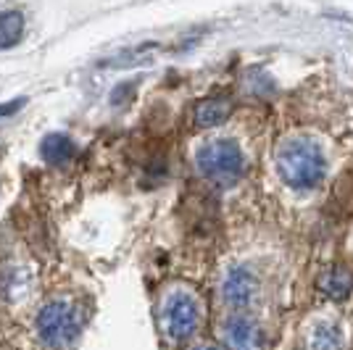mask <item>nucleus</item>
Masks as SVG:
<instances>
[{"mask_svg":"<svg viewBox=\"0 0 353 350\" xmlns=\"http://www.w3.org/2000/svg\"><path fill=\"white\" fill-rule=\"evenodd\" d=\"M277 172L293 190H314L327 174L322 147L309 137H293L277 153Z\"/></svg>","mask_w":353,"mask_h":350,"instance_id":"1","label":"nucleus"},{"mask_svg":"<svg viewBox=\"0 0 353 350\" xmlns=\"http://www.w3.org/2000/svg\"><path fill=\"white\" fill-rule=\"evenodd\" d=\"M85 316L69 300H50L37 313V337L50 350H66L82 335Z\"/></svg>","mask_w":353,"mask_h":350,"instance_id":"2","label":"nucleus"},{"mask_svg":"<svg viewBox=\"0 0 353 350\" xmlns=\"http://www.w3.org/2000/svg\"><path fill=\"white\" fill-rule=\"evenodd\" d=\"M195 166L198 172L214 182H230L237 179L245 169V156L232 140H208L195 150Z\"/></svg>","mask_w":353,"mask_h":350,"instance_id":"3","label":"nucleus"},{"mask_svg":"<svg viewBox=\"0 0 353 350\" xmlns=\"http://www.w3.org/2000/svg\"><path fill=\"white\" fill-rule=\"evenodd\" d=\"M201 321V311L195 298L188 292H172L161 306V332L172 342H182L195 335Z\"/></svg>","mask_w":353,"mask_h":350,"instance_id":"4","label":"nucleus"},{"mask_svg":"<svg viewBox=\"0 0 353 350\" xmlns=\"http://www.w3.org/2000/svg\"><path fill=\"white\" fill-rule=\"evenodd\" d=\"M259 277L250 266H232L224 277H221L219 285V295L227 306L232 308H245L250 306L256 298H259Z\"/></svg>","mask_w":353,"mask_h":350,"instance_id":"5","label":"nucleus"},{"mask_svg":"<svg viewBox=\"0 0 353 350\" xmlns=\"http://www.w3.org/2000/svg\"><path fill=\"white\" fill-rule=\"evenodd\" d=\"M221 340L230 350H264L266 335L253 316L235 313V316H227L221 324Z\"/></svg>","mask_w":353,"mask_h":350,"instance_id":"6","label":"nucleus"},{"mask_svg":"<svg viewBox=\"0 0 353 350\" xmlns=\"http://www.w3.org/2000/svg\"><path fill=\"white\" fill-rule=\"evenodd\" d=\"M319 290H322L327 298H332V300L348 298L353 290L351 269H345V266H330L322 277H319Z\"/></svg>","mask_w":353,"mask_h":350,"instance_id":"7","label":"nucleus"},{"mask_svg":"<svg viewBox=\"0 0 353 350\" xmlns=\"http://www.w3.org/2000/svg\"><path fill=\"white\" fill-rule=\"evenodd\" d=\"M230 114H232V103L227 98H208V101L195 105V124L201 130H211V127L224 124Z\"/></svg>","mask_w":353,"mask_h":350,"instance_id":"8","label":"nucleus"},{"mask_svg":"<svg viewBox=\"0 0 353 350\" xmlns=\"http://www.w3.org/2000/svg\"><path fill=\"white\" fill-rule=\"evenodd\" d=\"M74 143L66 137V134H48L43 140V145H40V156L45 158V163H50V166H61V163H66V161L74 156Z\"/></svg>","mask_w":353,"mask_h":350,"instance_id":"9","label":"nucleus"},{"mask_svg":"<svg viewBox=\"0 0 353 350\" xmlns=\"http://www.w3.org/2000/svg\"><path fill=\"white\" fill-rule=\"evenodd\" d=\"M311 350H343V332L338 324L322 321L311 332Z\"/></svg>","mask_w":353,"mask_h":350,"instance_id":"10","label":"nucleus"},{"mask_svg":"<svg viewBox=\"0 0 353 350\" xmlns=\"http://www.w3.org/2000/svg\"><path fill=\"white\" fill-rule=\"evenodd\" d=\"M24 34V16L19 11L0 14V48H14Z\"/></svg>","mask_w":353,"mask_h":350,"instance_id":"11","label":"nucleus"},{"mask_svg":"<svg viewBox=\"0 0 353 350\" xmlns=\"http://www.w3.org/2000/svg\"><path fill=\"white\" fill-rule=\"evenodd\" d=\"M21 105H24V98H16V101H11V103H3V105H0V116H11V114H16Z\"/></svg>","mask_w":353,"mask_h":350,"instance_id":"12","label":"nucleus"},{"mask_svg":"<svg viewBox=\"0 0 353 350\" xmlns=\"http://www.w3.org/2000/svg\"><path fill=\"white\" fill-rule=\"evenodd\" d=\"M192 350H219V348H214V345H198V348H192Z\"/></svg>","mask_w":353,"mask_h":350,"instance_id":"13","label":"nucleus"}]
</instances>
